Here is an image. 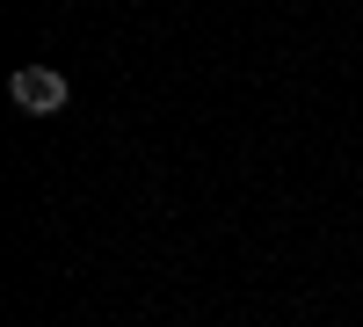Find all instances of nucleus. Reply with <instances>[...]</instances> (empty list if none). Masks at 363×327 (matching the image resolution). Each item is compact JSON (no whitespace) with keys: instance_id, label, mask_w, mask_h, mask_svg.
<instances>
[{"instance_id":"obj_1","label":"nucleus","mask_w":363,"mask_h":327,"mask_svg":"<svg viewBox=\"0 0 363 327\" xmlns=\"http://www.w3.org/2000/svg\"><path fill=\"white\" fill-rule=\"evenodd\" d=\"M8 102L22 116H58V109L73 102V80L58 73V66H15L8 73Z\"/></svg>"}]
</instances>
